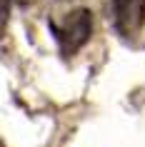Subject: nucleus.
<instances>
[{"instance_id": "f257e3e1", "label": "nucleus", "mask_w": 145, "mask_h": 147, "mask_svg": "<svg viewBox=\"0 0 145 147\" xmlns=\"http://www.w3.org/2000/svg\"><path fill=\"white\" fill-rule=\"evenodd\" d=\"M50 28H53L58 42H60L63 53H75V50H80V47L88 42V38H90L93 18H90L88 10L80 8V10L68 13V18H65L63 23H50Z\"/></svg>"}, {"instance_id": "f03ea898", "label": "nucleus", "mask_w": 145, "mask_h": 147, "mask_svg": "<svg viewBox=\"0 0 145 147\" xmlns=\"http://www.w3.org/2000/svg\"><path fill=\"white\" fill-rule=\"evenodd\" d=\"M113 18L123 35H135L145 23V0H113Z\"/></svg>"}, {"instance_id": "7ed1b4c3", "label": "nucleus", "mask_w": 145, "mask_h": 147, "mask_svg": "<svg viewBox=\"0 0 145 147\" xmlns=\"http://www.w3.org/2000/svg\"><path fill=\"white\" fill-rule=\"evenodd\" d=\"M8 15H10V0H0V32L5 30Z\"/></svg>"}]
</instances>
